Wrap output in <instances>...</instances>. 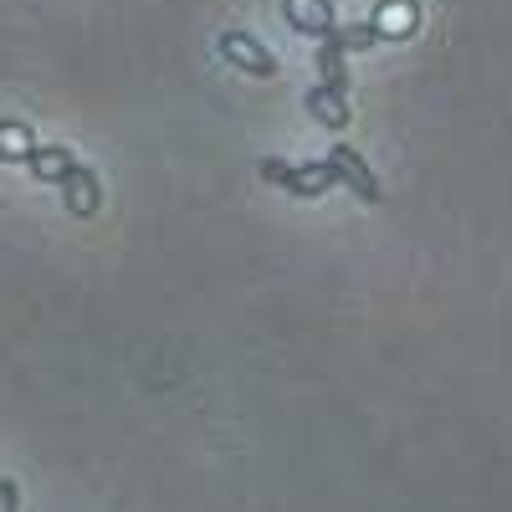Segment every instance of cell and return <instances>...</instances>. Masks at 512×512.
<instances>
[{"label": "cell", "mask_w": 512, "mask_h": 512, "mask_svg": "<svg viewBox=\"0 0 512 512\" xmlns=\"http://www.w3.org/2000/svg\"><path fill=\"white\" fill-rule=\"evenodd\" d=\"M415 21H420L415 0H384V6L374 11V26H379L384 36H410V31H415Z\"/></svg>", "instance_id": "9c48e42d"}, {"label": "cell", "mask_w": 512, "mask_h": 512, "mask_svg": "<svg viewBox=\"0 0 512 512\" xmlns=\"http://www.w3.org/2000/svg\"><path fill=\"white\" fill-rule=\"evenodd\" d=\"M333 36H338V47H344V52H364V47L379 41V26L374 21H349V26H338Z\"/></svg>", "instance_id": "8fae6325"}, {"label": "cell", "mask_w": 512, "mask_h": 512, "mask_svg": "<svg viewBox=\"0 0 512 512\" xmlns=\"http://www.w3.org/2000/svg\"><path fill=\"white\" fill-rule=\"evenodd\" d=\"M62 200H67L72 216H93V210L103 205V185H98V175H93L88 164H77L72 175L62 180Z\"/></svg>", "instance_id": "5b68a950"}, {"label": "cell", "mask_w": 512, "mask_h": 512, "mask_svg": "<svg viewBox=\"0 0 512 512\" xmlns=\"http://www.w3.org/2000/svg\"><path fill=\"white\" fill-rule=\"evenodd\" d=\"M262 180L267 185H282L287 195H303V200H318L323 190H333V169H328V159H318V164H282V159H262Z\"/></svg>", "instance_id": "6da1fadb"}, {"label": "cell", "mask_w": 512, "mask_h": 512, "mask_svg": "<svg viewBox=\"0 0 512 512\" xmlns=\"http://www.w3.org/2000/svg\"><path fill=\"white\" fill-rule=\"evenodd\" d=\"M328 169H333V180L338 185H349L364 205H379V180L369 175V164L359 159V149H349V144H338V149H328Z\"/></svg>", "instance_id": "7a4b0ae2"}, {"label": "cell", "mask_w": 512, "mask_h": 512, "mask_svg": "<svg viewBox=\"0 0 512 512\" xmlns=\"http://www.w3.org/2000/svg\"><path fill=\"white\" fill-rule=\"evenodd\" d=\"M36 154V139L26 123H0V159L6 164H26Z\"/></svg>", "instance_id": "30bf717a"}, {"label": "cell", "mask_w": 512, "mask_h": 512, "mask_svg": "<svg viewBox=\"0 0 512 512\" xmlns=\"http://www.w3.org/2000/svg\"><path fill=\"white\" fill-rule=\"evenodd\" d=\"M308 113L323 123V128H344L354 113H349V103H344V93H338V88H323V82H318V88H308Z\"/></svg>", "instance_id": "52a82bcc"}, {"label": "cell", "mask_w": 512, "mask_h": 512, "mask_svg": "<svg viewBox=\"0 0 512 512\" xmlns=\"http://www.w3.org/2000/svg\"><path fill=\"white\" fill-rule=\"evenodd\" d=\"M318 82L323 88H349V72H344V47H338V36H323L318 41Z\"/></svg>", "instance_id": "ba28073f"}, {"label": "cell", "mask_w": 512, "mask_h": 512, "mask_svg": "<svg viewBox=\"0 0 512 512\" xmlns=\"http://www.w3.org/2000/svg\"><path fill=\"white\" fill-rule=\"evenodd\" d=\"M26 169H31L41 185H62L72 169H77V159H72V149H62V144H36V154L26 159Z\"/></svg>", "instance_id": "8992f818"}, {"label": "cell", "mask_w": 512, "mask_h": 512, "mask_svg": "<svg viewBox=\"0 0 512 512\" xmlns=\"http://www.w3.org/2000/svg\"><path fill=\"white\" fill-rule=\"evenodd\" d=\"M221 57H226L231 67L251 72V77H277V57H272L256 36H246V31H226V36H221Z\"/></svg>", "instance_id": "3957f363"}, {"label": "cell", "mask_w": 512, "mask_h": 512, "mask_svg": "<svg viewBox=\"0 0 512 512\" xmlns=\"http://www.w3.org/2000/svg\"><path fill=\"white\" fill-rule=\"evenodd\" d=\"M282 16L292 21V31H303V36H313V41H323V36L338 31L333 0H282Z\"/></svg>", "instance_id": "277c9868"}, {"label": "cell", "mask_w": 512, "mask_h": 512, "mask_svg": "<svg viewBox=\"0 0 512 512\" xmlns=\"http://www.w3.org/2000/svg\"><path fill=\"white\" fill-rule=\"evenodd\" d=\"M16 502H21L16 482H6V477H0V512H16Z\"/></svg>", "instance_id": "7c38bea8"}]
</instances>
